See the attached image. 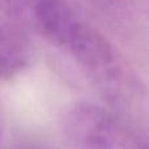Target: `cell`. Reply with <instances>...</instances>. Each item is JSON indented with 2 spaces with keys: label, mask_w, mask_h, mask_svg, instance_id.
I'll use <instances>...</instances> for the list:
<instances>
[{
  "label": "cell",
  "mask_w": 149,
  "mask_h": 149,
  "mask_svg": "<svg viewBox=\"0 0 149 149\" xmlns=\"http://www.w3.org/2000/svg\"><path fill=\"white\" fill-rule=\"evenodd\" d=\"M51 45L67 55L114 106H131L140 101L143 86L131 65L115 46L80 13Z\"/></svg>",
  "instance_id": "cell-1"
},
{
  "label": "cell",
  "mask_w": 149,
  "mask_h": 149,
  "mask_svg": "<svg viewBox=\"0 0 149 149\" xmlns=\"http://www.w3.org/2000/svg\"><path fill=\"white\" fill-rule=\"evenodd\" d=\"M62 134L68 149H144L115 114L89 102L65 111Z\"/></svg>",
  "instance_id": "cell-2"
},
{
  "label": "cell",
  "mask_w": 149,
  "mask_h": 149,
  "mask_svg": "<svg viewBox=\"0 0 149 149\" xmlns=\"http://www.w3.org/2000/svg\"><path fill=\"white\" fill-rule=\"evenodd\" d=\"M30 29L21 20L1 10V79L18 76L30 62Z\"/></svg>",
  "instance_id": "cell-3"
},
{
  "label": "cell",
  "mask_w": 149,
  "mask_h": 149,
  "mask_svg": "<svg viewBox=\"0 0 149 149\" xmlns=\"http://www.w3.org/2000/svg\"><path fill=\"white\" fill-rule=\"evenodd\" d=\"M92 5L111 16H124L131 12L132 0H88Z\"/></svg>",
  "instance_id": "cell-4"
},
{
  "label": "cell",
  "mask_w": 149,
  "mask_h": 149,
  "mask_svg": "<svg viewBox=\"0 0 149 149\" xmlns=\"http://www.w3.org/2000/svg\"><path fill=\"white\" fill-rule=\"evenodd\" d=\"M7 149H47V148H45L41 144H37V143L22 140V141H15L12 144H9Z\"/></svg>",
  "instance_id": "cell-5"
},
{
  "label": "cell",
  "mask_w": 149,
  "mask_h": 149,
  "mask_svg": "<svg viewBox=\"0 0 149 149\" xmlns=\"http://www.w3.org/2000/svg\"><path fill=\"white\" fill-rule=\"evenodd\" d=\"M144 149H149V145H144Z\"/></svg>",
  "instance_id": "cell-6"
}]
</instances>
